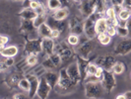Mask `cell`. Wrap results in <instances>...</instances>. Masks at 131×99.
<instances>
[{
    "label": "cell",
    "instance_id": "obj_1",
    "mask_svg": "<svg viewBox=\"0 0 131 99\" xmlns=\"http://www.w3.org/2000/svg\"><path fill=\"white\" fill-rule=\"evenodd\" d=\"M112 53L116 57H127L131 55V38H115L112 44Z\"/></svg>",
    "mask_w": 131,
    "mask_h": 99
},
{
    "label": "cell",
    "instance_id": "obj_2",
    "mask_svg": "<svg viewBox=\"0 0 131 99\" xmlns=\"http://www.w3.org/2000/svg\"><path fill=\"white\" fill-rule=\"evenodd\" d=\"M83 90L84 95L87 98H102L106 94L101 81L83 83Z\"/></svg>",
    "mask_w": 131,
    "mask_h": 99
},
{
    "label": "cell",
    "instance_id": "obj_3",
    "mask_svg": "<svg viewBox=\"0 0 131 99\" xmlns=\"http://www.w3.org/2000/svg\"><path fill=\"white\" fill-rule=\"evenodd\" d=\"M101 83L104 86L106 94L112 93L118 87L117 76L112 70H105L103 77L101 78Z\"/></svg>",
    "mask_w": 131,
    "mask_h": 99
},
{
    "label": "cell",
    "instance_id": "obj_4",
    "mask_svg": "<svg viewBox=\"0 0 131 99\" xmlns=\"http://www.w3.org/2000/svg\"><path fill=\"white\" fill-rule=\"evenodd\" d=\"M100 18L97 13H93L84 19V35L88 39H96V21Z\"/></svg>",
    "mask_w": 131,
    "mask_h": 99
},
{
    "label": "cell",
    "instance_id": "obj_5",
    "mask_svg": "<svg viewBox=\"0 0 131 99\" xmlns=\"http://www.w3.org/2000/svg\"><path fill=\"white\" fill-rule=\"evenodd\" d=\"M116 56L111 53H99L98 56L96 57L95 59V62L98 65V66H103L105 70H111L112 69V66L114 65V62L116 61Z\"/></svg>",
    "mask_w": 131,
    "mask_h": 99
},
{
    "label": "cell",
    "instance_id": "obj_6",
    "mask_svg": "<svg viewBox=\"0 0 131 99\" xmlns=\"http://www.w3.org/2000/svg\"><path fill=\"white\" fill-rule=\"evenodd\" d=\"M66 69H67V73L69 74V76L71 77V79H72L77 85L82 84L83 77H82L81 70H80V67H79V65L76 59L71 61L70 64H68L66 66Z\"/></svg>",
    "mask_w": 131,
    "mask_h": 99
},
{
    "label": "cell",
    "instance_id": "obj_7",
    "mask_svg": "<svg viewBox=\"0 0 131 99\" xmlns=\"http://www.w3.org/2000/svg\"><path fill=\"white\" fill-rule=\"evenodd\" d=\"M23 52L25 55L36 53L39 55L42 52L41 49V39L39 40H26V43L23 47Z\"/></svg>",
    "mask_w": 131,
    "mask_h": 99
},
{
    "label": "cell",
    "instance_id": "obj_8",
    "mask_svg": "<svg viewBox=\"0 0 131 99\" xmlns=\"http://www.w3.org/2000/svg\"><path fill=\"white\" fill-rule=\"evenodd\" d=\"M53 91V88L50 86V84L46 80V78L42 76L39 78V88H38V92H37V96L35 98L39 99H46L49 97V95L51 94Z\"/></svg>",
    "mask_w": 131,
    "mask_h": 99
},
{
    "label": "cell",
    "instance_id": "obj_9",
    "mask_svg": "<svg viewBox=\"0 0 131 99\" xmlns=\"http://www.w3.org/2000/svg\"><path fill=\"white\" fill-rule=\"evenodd\" d=\"M20 46L18 44H9L0 49V55L4 58H17L20 56Z\"/></svg>",
    "mask_w": 131,
    "mask_h": 99
},
{
    "label": "cell",
    "instance_id": "obj_10",
    "mask_svg": "<svg viewBox=\"0 0 131 99\" xmlns=\"http://www.w3.org/2000/svg\"><path fill=\"white\" fill-rule=\"evenodd\" d=\"M50 15L52 16L56 21H64L68 20L71 15V8L68 6H62L57 10L50 12Z\"/></svg>",
    "mask_w": 131,
    "mask_h": 99
},
{
    "label": "cell",
    "instance_id": "obj_11",
    "mask_svg": "<svg viewBox=\"0 0 131 99\" xmlns=\"http://www.w3.org/2000/svg\"><path fill=\"white\" fill-rule=\"evenodd\" d=\"M26 76L30 79L31 81V89L29 91V96L30 98H35L37 96V92H38V88H39V77H38L36 74H34L33 73H28L26 74Z\"/></svg>",
    "mask_w": 131,
    "mask_h": 99
},
{
    "label": "cell",
    "instance_id": "obj_12",
    "mask_svg": "<svg viewBox=\"0 0 131 99\" xmlns=\"http://www.w3.org/2000/svg\"><path fill=\"white\" fill-rule=\"evenodd\" d=\"M54 46H55V40L51 38L41 39V49H42L41 53H42L50 56L51 53H54Z\"/></svg>",
    "mask_w": 131,
    "mask_h": 99
},
{
    "label": "cell",
    "instance_id": "obj_13",
    "mask_svg": "<svg viewBox=\"0 0 131 99\" xmlns=\"http://www.w3.org/2000/svg\"><path fill=\"white\" fill-rule=\"evenodd\" d=\"M36 29V27L34 25L33 20H25V19H21L20 21L19 27H18V30H19L20 34H23L26 36L28 33L32 32L33 30Z\"/></svg>",
    "mask_w": 131,
    "mask_h": 99
},
{
    "label": "cell",
    "instance_id": "obj_14",
    "mask_svg": "<svg viewBox=\"0 0 131 99\" xmlns=\"http://www.w3.org/2000/svg\"><path fill=\"white\" fill-rule=\"evenodd\" d=\"M46 80L50 84V86L54 88L59 81V69L55 70H47L46 74L43 75Z\"/></svg>",
    "mask_w": 131,
    "mask_h": 99
},
{
    "label": "cell",
    "instance_id": "obj_15",
    "mask_svg": "<svg viewBox=\"0 0 131 99\" xmlns=\"http://www.w3.org/2000/svg\"><path fill=\"white\" fill-rule=\"evenodd\" d=\"M37 16L38 14L36 12V10H34L32 8H22L18 12V17H20L21 19L34 20Z\"/></svg>",
    "mask_w": 131,
    "mask_h": 99
},
{
    "label": "cell",
    "instance_id": "obj_16",
    "mask_svg": "<svg viewBox=\"0 0 131 99\" xmlns=\"http://www.w3.org/2000/svg\"><path fill=\"white\" fill-rule=\"evenodd\" d=\"M127 69V66H126V64L122 60H119V59H116V61L114 62V65L112 66V73H114L116 76H121L122 74H124L125 71Z\"/></svg>",
    "mask_w": 131,
    "mask_h": 99
},
{
    "label": "cell",
    "instance_id": "obj_17",
    "mask_svg": "<svg viewBox=\"0 0 131 99\" xmlns=\"http://www.w3.org/2000/svg\"><path fill=\"white\" fill-rule=\"evenodd\" d=\"M108 28V22L105 17H100L96 21V32L97 34L106 33V30Z\"/></svg>",
    "mask_w": 131,
    "mask_h": 99
},
{
    "label": "cell",
    "instance_id": "obj_18",
    "mask_svg": "<svg viewBox=\"0 0 131 99\" xmlns=\"http://www.w3.org/2000/svg\"><path fill=\"white\" fill-rule=\"evenodd\" d=\"M38 31H39V34L41 39L50 38V34H51V31H52V28L46 22V23H43L42 25H40L38 28Z\"/></svg>",
    "mask_w": 131,
    "mask_h": 99
},
{
    "label": "cell",
    "instance_id": "obj_19",
    "mask_svg": "<svg viewBox=\"0 0 131 99\" xmlns=\"http://www.w3.org/2000/svg\"><path fill=\"white\" fill-rule=\"evenodd\" d=\"M65 41L70 47L76 49L80 44V36L74 33H69L65 37Z\"/></svg>",
    "mask_w": 131,
    "mask_h": 99
},
{
    "label": "cell",
    "instance_id": "obj_20",
    "mask_svg": "<svg viewBox=\"0 0 131 99\" xmlns=\"http://www.w3.org/2000/svg\"><path fill=\"white\" fill-rule=\"evenodd\" d=\"M45 4L48 12H53L63 6L60 0H45Z\"/></svg>",
    "mask_w": 131,
    "mask_h": 99
},
{
    "label": "cell",
    "instance_id": "obj_21",
    "mask_svg": "<svg viewBox=\"0 0 131 99\" xmlns=\"http://www.w3.org/2000/svg\"><path fill=\"white\" fill-rule=\"evenodd\" d=\"M26 61L28 66L31 67H35L40 64V59H39V55H36V53H29L26 56Z\"/></svg>",
    "mask_w": 131,
    "mask_h": 99
},
{
    "label": "cell",
    "instance_id": "obj_22",
    "mask_svg": "<svg viewBox=\"0 0 131 99\" xmlns=\"http://www.w3.org/2000/svg\"><path fill=\"white\" fill-rule=\"evenodd\" d=\"M19 90H22L24 92L29 93L30 89H31V81L30 79L28 78L27 76H24L20 79L19 83H18V87H17Z\"/></svg>",
    "mask_w": 131,
    "mask_h": 99
},
{
    "label": "cell",
    "instance_id": "obj_23",
    "mask_svg": "<svg viewBox=\"0 0 131 99\" xmlns=\"http://www.w3.org/2000/svg\"><path fill=\"white\" fill-rule=\"evenodd\" d=\"M117 18L122 21H128L131 18V10L122 6L117 11Z\"/></svg>",
    "mask_w": 131,
    "mask_h": 99
},
{
    "label": "cell",
    "instance_id": "obj_24",
    "mask_svg": "<svg viewBox=\"0 0 131 99\" xmlns=\"http://www.w3.org/2000/svg\"><path fill=\"white\" fill-rule=\"evenodd\" d=\"M49 59H51V61L53 62V65L56 66V68L59 69L60 67L63 66V61H62V59H61V56L57 53H53L49 56Z\"/></svg>",
    "mask_w": 131,
    "mask_h": 99
},
{
    "label": "cell",
    "instance_id": "obj_25",
    "mask_svg": "<svg viewBox=\"0 0 131 99\" xmlns=\"http://www.w3.org/2000/svg\"><path fill=\"white\" fill-rule=\"evenodd\" d=\"M105 17L106 19L112 20L117 17V11L114 6H106L105 10Z\"/></svg>",
    "mask_w": 131,
    "mask_h": 99
},
{
    "label": "cell",
    "instance_id": "obj_26",
    "mask_svg": "<svg viewBox=\"0 0 131 99\" xmlns=\"http://www.w3.org/2000/svg\"><path fill=\"white\" fill-rule=\"evenodd\" d=\"M49 15V13L47 14H41V15H38L35 19L33 20L34 22V25H35V27L38 29L40 25H42L43 23H46V19H47V16Z\"/></svg>",
    "mask_w": 131,
    "mask_h": 99
},
{
    "label": "cell",
    "instance_id": "obj_27",
    "mask_svg": "<svg viewBox=\"0 0 131 99\" xmlns=\"http://www.w3.org/2000/svg\"><path fill=\"white\" fill-rule=\"evenodd\" d=\"M47 71L46 70V68L45 67V66H42L41 64H39L38 66H36L35 67H33V71L32 73H34V74H36L38 77H42L45 74H46V73Z\"/></svg>",
    "mask_w": 131,
    "mask_h": 99
},
{
    "label": "cell",
    "instance_id": "obj_28",
    "mask_svg": "<svg viewBox=\"0 0 131 99\" xmlns=\"http://www.w3.org/2000/svg\"><path fill=\"white\" fill-rule=\"evenodd\" d=\"M116 31H117V37L116 38H129V30L127 26H116Z\"/></svg>",
    "mask_w": 131,
    "mask_h": 99
},
{
    "label": "cell",
    "instance_id": "obj_29",
    "mask_svg": "<svg viewBox=\"0 0 131 99\" xmlns=\"http://www.w3.org/2000/svg\"><path fill=\"white\" fill-rule=\"evenodd\" d=\"M11 42V37L8 34H1L0 36V49L6 47L7 45H9V43Z\"/></svg>",
    "mask_w": 131,
    "mask_h": 99
},
{
    "label": "cell",
    "instance_id": "obj_30",
    "mask_svg": "<svg viewBox=\"0 0 131 99\" xmlns=\"http://www.w3.org/2000/svg\"><path fill=\"white\" fill-rule=\"evenodd\" d=\"M113 41H114L113 38H112L108 35H106L105 38L99 43V45L102 47V48H106V47H110L111 45H112L113 44Z\"/></svg>",
    "mask_w": 131,
    "mask_h": 99
},
{
    "label": "cell",
    "instance_id": "obj_31",
    "mask_svg": "<svg viewBox=\"0 0 131 99\" xmlns=\"http://www.w3.org/2000/svg\"><path fill=\"white\" fill-rule=\"evenodd\" d=\"M97 68H98V65L95 61H89V64L87 66V75L88 74H95Z\"/></svg>",
    "mask_w": 131,
    "mask_h": 99
},
{
    "label": "cell",
    "instance_id": "obj_32",
    "mask_svg": "<svg viewBox=\"0 0 131 99\" xmlns=\"http://www.w3.org/2000/svg\"><path fill=\"white\" fill-rule=\"evenodd\" d=\"M39 39H41V38L39 36V31H38L37 28L35 30H33L32 32H30V33H28L26 35V40H39Z\"/></svg>",
    "mask_w": 131,
    "mask_h": 99
},
{
    "label": "cell",
    "instance_id": "obj_33",
    "mask_svg": "<svg viewBox=\"0 0 131 99\" xmlns=\"http://www.w3.org/2000/svg\"><path fill=\"white\" fill-rule=\"evenodd\" d=\"M106 34L108 36H111L112 38L115 39L117 37V31H116V27L113 25H108V28L106 30Z\"/></svg>",
    "mask_w": 131,
    "mask_h": 99
},
{
    "label": "cell",
    "instance_id": "obj_34",
    "mask_svg": "<svg viewBox=\"0 0 131 99\" xmlns=\"http://www.w3.org/2000/svg\"><path fill=\"white\" fill-rule=\"evenodd\" d=\"M124 0H107L106 6H114V7H121L123 6Z\"/></svg>",
    "mask_w": 131,
    "mask_h": 99
},
{
    "label": "cell",
    "instance_id": "obj_35",
    "mask_svg": "<svg viewBox=\"0 0 131 99\" xmlns=\"http://www.w3.org/2000/svg\"><path fill=\"white\" fill-rule=\"evenodd\" d=\"M13 98H16V99H24V98H30V96H29V93L27 92H24V91H22V90H19V91H16V92L13 94V96H12Z\"/></svg>",
    "mask_w": 131,
    "mask_h": 99
},
{
    "label": "cell",
    "instance_id": "obj_36",
    "mask_svg": "<svg viewBox=\"0 0 131 99\" xmlns=\"http://www.w3.org/2000/svg\"><path fill=\"white\" fill-rule=\"evenodd\" d=\"M45 1H40V0H31V3H30V8H32L34 10L38 9Z\"/></svg>",
    "mask_w": 131,
    "mask_h": 99
},
{
    "label": "cell",
    "instance_id": "obj_37",
    "mask_svg": "<svg viewBox=\"0 0 131 99\" xmlns=\"http://www.w3.org/2000/svg\"><path fill=\"white\" fill-rule=\"evenodd\" d=\"M105 69L103 67V66H98V68H97V70H96V73H95V75L98 77L100 80H101V78L103 77V75H104V73H105Z\"/></svg>",
    "mask_w": 131,
    "mask_h": 99
},
{
    "label": "cell",
    "instance_id": "obj_38",
    "mask_svg": "<svg viewBox=\"0 0 131 99\" xmlns=\"http://www.w3.org/2000/svg\"><path fill=\"white\" fill-rule=\"evenodd\" d=\"M125 95V99H131V89H128V90H125L123 91Z\"/></svg>",
    "mask_w": 131,
    "mask_h": 99
},
{
    "label": "cell",
    "instance_id": "obj_39",
    "mask_svg": "<svg viewBox=\"0 0 131 99\" xmlns=\"http://www.w3.org/2000/svg\"><path fill=\"white\" fill-rule=\"evenodd\" d=\"M115 98H117V99H125L124 93H123V92L119 93V94H117V95L115 96Z\"/></svg>",
    "mask_w": 131,
    "mask_h": 99
},
{
    "label": "cell",
    "instance_id": "obj_40",
    "mask_svg": "<svg viewBox=\"0 0 131 99\" xmlns=\"http://www.w3.org/2000/svg\"><path fill=\"white\" fill-rule=\"evenodd\" d=\"M11 1H13V2H16V3H21V2H23L24 0H11Z\"/></svg>",
    "mask_w": 131,
    "mask_h": 99
},
{
    "label": "cell",
    "instance_id": "obj_41",
    "mask_svg": "<svg viewBox=\"0 0 131 99\" xmlns=\"http://www.w3.org/2000/svg\"><path fill=\"white\" fill-rule=\"evenodd\" d=\"M129 77H130V79H131V71H130V73H129Z\"/></svg>",
    "mask_w": 131,
    "mask_h": 99
}]
</instances>
